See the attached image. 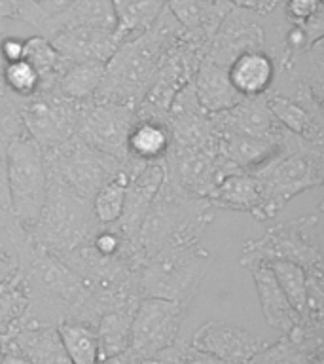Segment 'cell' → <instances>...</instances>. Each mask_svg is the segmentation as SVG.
I'll use <instances>...</instances> for the list:
<instances>
[{
    "label": "cell",
    "instance_id": "obj_34",
    "mask_svg": "<svg viewBox=\"0 0 324 364\" xmlns=\"http://www.w3.org/2000/svg\"><path fill=\"white\" fill-rule=\"evenodd\" d=\"M271 267L273 275L277 279L279 287L290 301V306L294 307L296 311L303 315L306 309V298H307V272L301 266L294 262L286 260H273L267 262Z\"/></svg>",
    "mask_w": 324,
    "mask_h": 364
},
{
    "label": "cell",
    "instance_id": "obj_30",
    "mask_svg": "<svg viewBox=\"0 0 324 364\" xmlns=\"http://www.w3.org/2000/svg\"><path fill=\"white\" fill-rule=\"evenodd\" d=\"M104 65L107 63L99 61L70 63L51 93H57L65 99H72V101H90L101 85Z\"/></svg>",
    "mask_w": 324,
    "mask_h": 364
},
{
    "label": "cell",
    "instance_id": "obj_14",
    "mask_svg": "<svg viewBox=\"0 0 324 364\" xmlns=\"http://www.w3.org/2000/svg\"><path fill=\"white\" fill-rule=\"evenodd\" d=\"M125 171H127V186H125L124 210L114 226L118 228L124 237L133 239L139 232L156 193L163 184L167 165H165V159L142 161V159L129 156L125 159Z\"/></svg>",
    "mask_w": 324,
    "mask_h": 364
},
{
    "label": "cell",
    "instance_id": "obj_9",
    "mask_svg": "<svg viewBox=\"0 0 324 364\" xmlns=\"http://www.w3.org/2000/svg\"><path fill=\"white\" fill-rule=\"evenodd\" d=\"M44 158L48 175L55 176L57 181L90 201L102 184H107L125 167V161L85 144L78 136H70L63 144L45 148Z\"/></svg>",
    "mask_w": 324,
    "mask_h": 364
},
{
    "label": "cell",
    "instance_id": "obj_8",
    "mask_svg": "<svg viewBox=\"0 0 324 364\" xmlns=\"http://www.w3.org/2000/svg\"><path fill=\"white\" fill-rule=\"evenodd\" d=\"M6 165L14 216L25 232H31L38 220L48 193L44 150L27 135L17 136L8 142Z\"/></svg>",
    "mask_w": 324,
    "mask_h": 364
},
{
    "label": "cell",
    "instance_id": "obj_21",
    "mask_svg": "<svg viewBox=\"0 0 324 364\" xmlns=\"http://www.w3.org/2000/svg\"><path fill=\"white\" fill-rule=\"evenodd\" d=\"M269 112L283 129L315 144H323V112H313L283 91L269 90L264 95Z\"/></svg>",
    "mask_w": 324,
    "mask_h": 364
},
{
    "label": "cell",
    "instance_id": "obj_44",
    "mask_svg": "<svg viewBox=\"0 0 324 364\" xmlns=\"http://www.w3.org/2000/svg\"><path fill=\"white\" fill-rule=\"evenodd\" d=\"M99 364H141V358L136 357L131 349H125V351L118 353V355L102 358V360H99Z\"/></svg>",
    "mask_w": 324,
    "mask_h": 364
},
{
    "label": "cell",
    "instance_id": "obj_1",
    "mask_svg": "<svg viewBox=\"0 0 324 364\" xmlns=\"http://www.w3.org/2000/svg\"><path fill=\"white\" fill-rule=\"evenodd\" d=\"M19 272L28 294L25 317L38 323L59 324L80 321L97 326L102 304L82 279L59 258L38 245L28 247Z\"/></svg>",
    "mask_w": 324,
    "mask_h": 364
},
{
    "label": "cell",
    "instance_id": "obj_46",
    "mask_svg": "<svg viewBox=\"0 0 324 364\" xmlns=\"http://www.w3.org/2000/svg\"><path fill=\"white\" fill-rule=\"evenodd\" d=\"M10 346H11V336L0 334V363H2V357H4L6 351L10 349Z\"/></svg>",
    "mask_w": 324,
    "mask_h": 364
},
{
    "label": "cell",
    "instance_id": "obj_43",
    "mask_svg": "<svg viewBox=\"0 0 324 364\" xmlns=\"http://www.w3.org/2000/svg\"><path fill=\"white\" fill-rule=\"evenodd\" d=\"M23 0H0V19L6 21H17Z\"/></svg>",
    "mask_w": 324,
    "mask_h": 364
},
{
    "label": "cell",
    "instance_id": "obj_29",
    "mask_svg": "<svg viewBox=\"0 0 324 364\" xmlns=\"http://www.w3.org/2000/svg\"><path fill=\"white\" fill-rule=\"evenodd\" d=\"M171 150L169 129L163 122L136 119L127 136V154L142 161L165 159Z\"/></svg>",
    "mask_w": 324,
    "mask_h": 364
},
{
    "label": "cell",
    "instance_id": "obj_4",
    "mask_svg": "<svg viewBox=\"0 0 324 364\" xmlns=\"http://www.w3.org/2000/svg\"><path fill=\"white\" fill-rule=\"evenodd\" d=\"M212 256L201 241L165 247L144 256L136 266L141 298H163L190 307V301L209 273Z\"/></svg>",
    "mask_w": 324,
    "mask_h": 364
},
{
    "label": "cell",
    "instance_id": "obj_28",
    "mask_svg": "<svg viewBox=\"0 0 324 364\" xmlns=\"http://www.w3.org/2000/svg\"><path fill=\"white\" fill-rule=\"evenodd\" d=\"M112 6L116 16L114 34L122 44L152 27L165 8V0H112Z\"/></svg>",
    "mask_w": 324,
    "mask_h": 364
},
{
    "label": "cell",
    "instance_id": "obj_25",
    "mask_svg": "<svg viewBox=\"0 0 324 364\" xmlns=\"http://www.w3.org/2000/svg\"><path fill=\"white\" fill-rule=\"evenodd\" d=\"M207 199L215 209L249 213L256 218L261 205L260 182L247 171H233L216 184Z\"/></svg>",
    "mask_w": 324,
    "mask_h": 364
},
{
    "label": "cell",
    "instance_id": "obj_22",
    "mask_svg": "<svg viewBox=\"0 0 324 364\" xmlns=\"http://www.w3.org/2000/svg\"><path fill=\"white\" fill-rule=\"evenodd\" d=\"M165 8L190 36L203 42L215 34L222 19L232 10L224 0H165Z\"/></svg>",
    "mask_w": 324,
    "mask_h": 364
},
{
    "label": "cell",
    "instance_id": "obj_37",
    "mask_svg": "<svg viewBox=\"0 0 324 364\" xmlns=\"http://www.w3.org/2000/svg\"><path fill=\"white\" fill-rule=\"evenodd\" d=\"M23 135L25 129H23L19 99L8 93L4 85L0 84V139L10 142Z\"/></svg>",
    "mask_w": 324,
    "mask_h": 364
},
{
    "label": "cell",
    "instance_id": "obj_26",
    "mask_svg": "<svg viewBox=\"0 0 324 364\" xmlns=\"http://www.w3.org/2000/svg\"><path fill=\"white\" fill-rule=\"evenodd\" d=\"M139 301L119 304L102 313L95 326L97 343H99V358L112 357L118 353L129 349V336L133 315Z\"/></svg>",
    "mask_w": 324,
    "mask_h": 364
},
{
    "label": "cell",
    "instance_id": "obj_6",
    "mask_svg": "<svg viewBox=\"0 0 324 364\" xmlns=\"http://www.w3.org/2000/svg\"><path fill=\"white\" fill-rule=\"evenodd\" d=\"M324 148L306 139L279 154L252 175L261 190V205L256 220H271L290 199L318 188L324 182Z\"/></svg>",
    "mask_w": 324,
    "mask_h": 364
},
{
    "label": "cell",
    "instance_id": "obj_7",
    "mask_svg": "<svg viewBox=\"0 0 324 364\" xmlns=\"http://www.w3.org/2000/svg\"><path fill=\"white\" fill-rule=\"evenodd\" d=\"M294 262L306 272H323V210L269 228L260 239L247 241L241 266L250 262Z\"/></svg>",
    "mask_w": 324,
    "mask_h": 364
},
{
    "label": "cell",
    "instance_id": "obj_32",
    "mask_svg": "<svg viewBox=\"0 0 324 364\" xmlns=\"http://www.w3.org/2000/svg\"><path fill=\"white\" fill-rule=\"evenodd\" d=\"M28 307V294L17 269L8 277L0 279V334H14L21 324Z\"/></svg>",
    "mask_w": 324,
    "mask_h": 364
},
{
    "label": "cell",
    "instance_id": "obj_24",
    "mask_svg": "<svg viewBox=\"0 0 324 364\" xmlns=\"http://www.w3.org/2000/svg\"><path fill=\"white\" fill-rule=\"evenodd\" d=\"M68 27H99L114 31L116 16H114L112 0H72L65 10L45 19L36 34L48 38L59 28Z\"/></svg>",
    "mask_w": 324,
    "mask_h": 364
},
{
    "label": "cell",
    "instance_id": "obj_39",
    "mask_svg": "<svg viewBox=\"0 0 324 364\" xmlns=\"http://www.w3.org/2000/svg\"><path fill=\"white\" fill-rule=\"evenodd\" d=\"M70 2L72 0H23L17 21L25 23L28 27L38 31L44 25L45 19H50L51 16L65 10Z\"/></svg>",
    "mask_w": 324,
    "mask_h": 364
},
{
    "label": "cell",
    "instance_id": "obj_47",
    "mask_svg": "<svg viewBox=\"0 0 324 364\" xmlns=\"http://www.w3.org/2000/svg\"><path fill=\"white\" fill-rule=\"evenodd\" d=\"M141 364H163V363H158V360H146V363H141Z\"/></svg>",
    "mask_w": 324,
    "mask_h": 364
},
{
    "label": "cell",
    "instance_id": "obj_35",
    "mask_svg": "<svg viewBox=\"0 0 324 364\" xmlns=\"http://www.w3.org/2000/svg\"><path fill=\"white\" fill-rule=\"evenodd\" d=\"M33 239L19 224L0 230V279L8 277L21 267L23 256Z\"/></svg>",
    "mask_w": 324,
    "mask_h": 364
},
{
    "label": "cell",
    "instance_id": "obj_33",
    "mask_svg": "<svg viewBox=\"0 0 324 364\" xmlns=\"http://www.w3.org/2000/svg\"><path fill=\"white\" fill-rule=\"evenodd\" d=\"M125 186H127V171H119L118 175L102 184L91 199V209L95 220L101 226H112L119 220L125 201Z\"/></svg>",
    "mask_w": 324,
    "mask_h": 364
},
{
    "label": "cell",
    "instance_id": "obj_2",
    "mask_svg": "<svg viewBox=\"0 0 324 364\" xmlns=\"http://www.w3.org/2000/svg\"><path fill=\"white\" fill-rule=\"evenodd\" d=\"M184 34L186 31L180 23L163 8L152 27L116 48L104 65V76L91 101L118 102L136 108L167 51L184 38Z\"/></svg>",
    "mask_w": 324,
    "mask_h": 364
},
{
    "label": "cell",
    "instance_id": "obj_36",
    "mask_svg": "<svg viewBox=\"0 0 324 364\" xmlns=\"http://www.w3.org/2000/svg\"><path fill=\"white\" fill-rule=\"evenodd\" d=\"M2 85L8 93L16 99H27L38 93L40 78L34 67L23 57L17 61H10L2 65Z\"/></svg>",
    "mask_w": 324,
    "mask_h": 364
},
{
    "label": "cell",
    "instance_id": "obj_12",
    "mask_svg": "<svg viewBox=\"0 0 324 364\" xmlns=\"http://www.w3.org/2000/svg\"><path fill=\"white\" fill-rule=\"evenodd\" d=\"M135 124L136 110L133 107L90 99L82 107L74 136L108 156L125 161L129 158L127 136Z\"/></svg>",
    "mask_w": 324,
    "mask_h": 364
},
{
    "label": "cell",
    "instance_id": "obj_10",
    "mask_svg": "<svg viewBox=\"0 0 324 364\" xmlns=\"http://www.w3.org/2000/svg\"><path fill=\"white\" fill-rule=\"evenodd\" d=\"M188 307L163 298H141L133 315L129 349L141 363L153 360L180 338Z\"/></svg>",
    "mask_w": 324,
    "mask_h": 364
},
{
    "label": "cell",
    "instance_id": "obj_17",
    "mask_svg": "<svg viewBox=\"0 0 324 364\" xmlns=\"http://www.w3.org/2000/svg\"><path fill=\"white\" fill-rule=\"evenodd\" d=\"M48 40L70 63H107L119 46L114 31L99 27L59 28Z\"/></svg>",
    "mask_w": 324,
    "mask_h": 364
},
{
    "label": "cell",
    "instance_id": "obj_42",
    "mask_svg": "<svg viewBox=\"0 0 324 364\" xmlns=\"http://www.w3.org/2000/svg\"><path fill=\"white\" fill-rule=\"evenodd\" d=\"M23 55H25V38L17 36V34L6 33L0 38V57H2V63L17 61V59H23Z\"/></svg>",
    "mask_w": 324,
    "mask_h": 364
},
{
    "label": "cell",
    "instance_id": "obj_23",
    "mask_svg": "<svg viewBox=\"0 0 324 364\" xmlns=\"http://www.w3.org/2000/svg\"><path fill=\"white\" fill-rule=\"evenodd\" d=\"M192 84L201 107L209 114L227 110L243 99L233 90L232 82L227 78V68L210 61L209 57H201Z\"/></svg>",
    "mask_w": 324,
    "mask_h": 364
},
{
    "label": "cell",
    "instance_id": "obj_5",
    "mask_svg": "<svg viewBox=\"0 0 324 364\" xmlns=\"http://www.w3.org/2000/svg\"><path fill=\"white\" fill-rule=\"evenodd\" d=\"M101 224L95 220L90 199L72 192L67 184L48 175L44 207L33 230L34 245L51 255L63 256L80 245L90 243Z\"/></svg>",
    "mask_w": 324,
    "mask_h": 364
},
{
    "label": "cell",
    "instance_id": "obj_38",
    "mask_svg": "<svg viewBox=\"0 0 324 364\" xmlns=\"http://www.w3.org/2000/svg\"><path fill=\"white\" fill-rule=\"evenodd\" d=\"M158 363L163 364H235V363H224L220 358L207 355L203 351H198L195 347L188 346L186 341H182L180 338L167 347L165 351H161L158 357L153 358Z\"/></svg>",
    "mask_w": 324,
    "mask_h": 364
},
{
    "label": "cell",
    "instance_id": "obj_45",
    "mask_svg": "<svg viewBox=\"0 0 324 364\" xmlns=\"http://www.w3.org/2000/svg\"><path fill=\"white\" fill-rule=\"evenodd\" d=\"M0 364H31L27 360V358L23 357L21 353H19V349H17L16 346H14V341H11L10 349L6 351V355L2 357V363Z\"/></svg>",
    "mask_w": 324,
    "mask_h": 364
},
{
    "label": "cell",
    "instance_id": "obj_27",
    "mask_svg": "<svg viewBox=\"0 0 324 364\" xmlns=\"http://www.w3.org/2000/svg\"><path fill=\"white\" fill-rule=\"evenodd\" d=\"M25 59L34 67L40 78L38 93H51L68 68L70 61L59 53L42 34H33L25 38Z\"/></svg>",
    "mask_w": 324,
    "mask_h": 364
},
{
    "label": "cell",
    "instance_id": "obj_41",
    "mask_svg": "<svg viewBox=\"0 0 324 364\" xmlns=\"http://www.w3.org/2000/svg\"><path fill=\"white\" fill-rule=\"evenodd\" d=\"M6 148L8 142L0 139V230L16 226L17 220L11 209L10 188H8V165H6Z\"/></svg>",
    "mask_w": 324,
    "mask_h": 364
},
{
    "label": "cell",
    "instance_id": "obj_18",
    "mask_svg": "<svg viewBox=\"0 0 324 364\" xmlns=\"http://www.w3.org/2000/svg\"><path fill=\"white\" fill-rule=\"evenodd\" d=\"M254 279L256 292L260 298V307L266 323L271 328L279 330L281 334H288L296 324L300 323V313L290 306L286 296L279 287L277 279L273 275L267 262H250L244 266Z\"/></svg>",
    "mask_w": 324,
    "mask_h": 364
},
{
    "label": "cell",
    "instance_id": "obj_3",
    "mask_svg": "<svg viewBox=\"0 0 324 364\" xmlns=\"http://www.w3.org/2000/svg\"><path fill=\"white\" fill-rule=\"evenodd\" d=\"M215 220V207L209 199L182 190L165 175L139 232L133 237L141 256L153 255L165 247L182 243H198Z\"/></svg>",
    "mask_w": 324,
    "mask_h": 364
},
{
    "label": "cell",
    "instance_id": "obj_15",
    "mask_svg": "<svg viewBox=\"0 0 324 364\" xmlns=\"http://www.w3.org/2000/svg\"><path fill=\"white\" fill-rule=\"evenodd\" d=\"M190 346L224 363L247 364L267 341L239 324L210 318L193 332Z\"/></svg>",
    "mask_w": 324,
    "mask_h": 364
},
{
    "label": "cell",
    "instance_id": "obj_20",
    "mask_svg": "<svg viewBox=\"0 0 324 364\" xmlns=\"http://www.w3.org/2000/svg\"><path fill=\"white\" fill-rule=\"evenodd\" d=\"M233 90L243 97H261L277 80V67L266 50H250L237 55L227 67Z\"/></svg>",
    "mask_w": 324,
    "mask_h": 364
},
{
    "label": "cell",
    "instance_id": "obj_13",
    "mask_svg": "<svg viewBox=\"0 0 324 364\" xmlns=\"http://www.w3.org/2000/svg\"><path fill=\"white\" fill-rule=\"evenodd\" d=\"M250 50H266V17L232 6L207 40L203 57L227 68L235 57Z\"/></svg>",
    "mask_w": 324,
    "mask_h": 364
},
{
    "label": "cell",
    "instance_id": "obj_40",
    "mask_svg": "<svg viewBox=\"0 0 324 364\" xmlns=\"http://www.w3.org/2000/svg\"><path fill=\"white\" fill-rule=\"evenodd\" d=\"M283 17L290 25L303 27L311 17L324 11L323 0H284L283 4Z\"/></svg>",
    "mask_w": 324,
    "mask_h": 364
},
{
    "label": "cell",
    "instance_id": "obj_11",
    "mask_svg": "<svg viewBox=\"0 0 324 364\" xmlns=\"http://www.w3.org/2000/svg\"><path fill=\"white\" fill-rule=\"evenodd\" d=\"M85 101H72L57 93H36L19 99L25 135L42 150L63 144L74 136Z\"/></svg>",
    "mask_w": 324,
    "mask_h": 364
},
{
    "label": "cell",
    "instance_id": "obj_19",
    "mask_svg": "<svg viewBox=\"0 0 324 364\" xmlns=\"http://www.w3.org/2000/svg\"><path fill=\"white\" fill-rule=\"evenodd\" d=\"M11 341L31 364H70L55 324L23 318Z\"/></svg>",
    "mask_w": 324,
    "mask_h": 364
},
{
    "label": "cell",
    "instance_id": "obj_16",
    "mask_svg": "<svg viewBox=\"0 0 324 364\" xmlns=\"http://www.w3.org/2000/svg\"><path fill=\"white\" fill-rule=\"evenodd\" d=\"M323 334L324 324L300 318L288 334L267 343L247 364H323Z\"/></svg>",
    "mask_w": 324,
    "mask_h": 364
},
{
    "label": "cell",
    "instance_id": "obj_31",
    "mask_svg": "<svg viewBox=\"0 0 324 364\" xmlns=\"http://www.w3.org/2000/svg\"><path fill=\"white\" fill-rule=\"evenodd\" d=\"M63 346L70 364H99V343L95 326L80 321H63L57 324Z\"/></svg>",
    "mask_w": 324,
    "mask_h": 364
}]
</instances>
